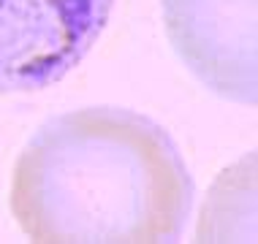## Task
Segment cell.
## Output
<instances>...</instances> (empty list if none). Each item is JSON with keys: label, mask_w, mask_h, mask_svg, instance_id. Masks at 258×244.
<instances>
[{"label": "cell", "mask_w": 258, "mask_h": 244, "mask_svg": "<svg viewBox=\"0 0 258 244\" xmlns=\"http://www.w3.org/2000/svg\"><path fill=\"white\" fill-rule=\"evenodd\" d=\"M114 0H0V95L41 93L79 65Z\"/></svg>", "instance_id": "cell-2"}, {"label": "cell", "mask_w": 258, "mask_h": 244, "mask_svg": "<svg viewBox=\"0 0 258 244\" xmlns=\"http://www.w3.org/2000/svg\"><path fill=\"white\" fill-rule=\"evenodd\" d=\"M160 19L171 52L207 93L255 106V0H160Z\"/></svg>", "instance_id": "cell-3"}, {"label": "cell", "mask_w": 258, "mask_h": 244, "mask_svg": "<svg viewBox=\"0 0 258 244\" xmlns=\"http://www.w3.org/2000/svg\"><path fill=\"white\" fill-rule=\"evenodd\" d=\"M196 185L171 133L125 106L46 120L19 149L9 209L36 244H171Z\"/></svg>", "instance_id": "cell-1"}]
</instances>
